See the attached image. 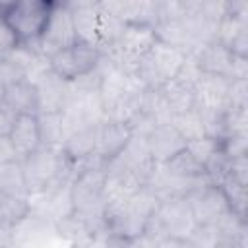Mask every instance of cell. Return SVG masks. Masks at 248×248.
Returning <instances> with one entry per match:
<instances>
[{
  "label": "cell",
  "instance_id": "1",
  "mask_svg": "<svg viewBox=\"0 0 248 248\" xmlns=\"http://www.w3.org/2000/svg\"><path fill=\"white\" fill-rule=\"evenodd\" d=\"M21 172L27 194H37L54 184L72 182L76 176V163L70 161L60 147L41 145L21 159Z\"/></svg>",
  "mask_w": 248,
  "mask_h": 248
},
{
  "label": "cell",
  "instance_id": "2",
  "mask_svg": "<svg viewBox=\"0 0 248 248\" xmlns=\"http://www.w3.org/2000/svg\"><path fill=\"white\" fill-rule=\"evenodd\" d=\"M188 60V52L180 46L165 43L157 39V43L149 48L147 54L140 58L136 68L132 70L147 87L155 89L176 78Z\"/></svg>",
  "mask_w": 248,
  "mask_h": 248
},
{
  "label": "cell",
  "instance_id": "3",
  "mask_svg": "<svg viewBox=\"0 0 248 248\" xmlns=\"http://www.w3.org/2000/svg\"><path fill=\"white\" fill-rule=\"evenodd\" d=\"M54 6L56 0H14L2 14V19L12 27L19 43H37Z\"/></svg>",
  "mask_w": 248,
  "mask_h": 248
},
{
  "label": "cell",
  "instance_id": "4",
  "mask_svg": "<svg viewBox=\"0 0 248 248\" xmlns=\"http://www.w3.org/2000/svg\"><path fill=\"white\" fill-rule=\"evenodd\" d=\"M157 31L153 23L145 21H126L116 45L107 50L112 62L128 72L136 68L140 58L149 52V48L157 43Z\"/></svg>",
  "mask_w": 248,
  "mask_h": 248
},
{
  "label": "cell",
  "instance_id": "5",
  "mask_svg": "<svg viewBox=\"0 0 248 248\" xmlns=\"http://www.w3.org/2000/svg\"><path fill=\"white\" fill-rule=\"evenodd\" d=\"M103 54L105 52L97 45L78 41L62 50H56L46 60L50 70L58 78H62L64 81H76L78 78L93 72L101 64Z\"/></svg>",
  "mask_w": 248,
  "mask_h": 248
},
{
  "label": "cell",
  "instance_id": "6",
  "mask_svg": "<svg viewBox=\"0 0 248 248\" xmlns=\"http://www.w3.org/2000/svg\"><path fill=\"white\" fill-rule=\"evenodd\" d=\"M186 200L196 225H217L229 213H234L223 188L213 180H205L203 184L196 186L190 194H186Z\"/></svg>",
  "mask_w": 248,
  "mask_h": 248
},
{
  "label": "cell",
  "instance_id": "7",
  "mask_svg": "<svg viewBox=\"0 0 248 248\" xmlns=\"http://www.w3.org/2000/svg\"><path fill=\"white\" fill-rule=\"evenodd\" d=\"M132 136H134V130L130 122L116 120V118H103L97 124V145H95L93 161L105 167L128 145Z\"/></svg>",
  "mask_w": 248,
  "mask_h": 248
},
{
  "label": "cell",
  "instance_id": "8",
  "mask_svg": "<svg viewBox=\"0 0 248 248\" xmlns=\"http://www.w3.org/2000/svg\"><path fill=\"white\" fill-rule=\"evenodd\" d=\"M74 43H78V35H76V29H74L72 12L62 8L60 4H56L43 35L37 41L39 52L45 58H48L56 50H62V48H66Z\"/></svg>",
  "mask_w": 248,
  "mask_h": 248
},
{
  "label": "cell",
  "instance_id": "9",
  "mask_svg": "<svg viewBox=\"0 0 248 248\" xmlns=\"http://www.w3.org/2000/svg\"><path fill=\"white\" fill-rule=\"evenodd\" d=\"M29 79L35 83V89H37V108H39L37 114L64 110V105L68 101L70 81H64L62 78H58L50 70V66L39 70Z\"/></svg>",
  "mask_w": 248,
  "mask_h": 248
},
{
  "label": "cell",
  "instance_id": "10",
  "mask_svg": "<svg viewBox=\"0 0 248 248\" xmlns=\"http://www.w3.org/2000/svg\"><path fill=\"white\" fill-rule=\"evenodd\" d=\"M145 138H147L149 157L157 165L167 163L172 155H176L180 149L186 147V140L178 134V130L170 124V120L169 122H157Z\"/></svg>",
  "mask_w": 248,
  "mask_h": 248
},
{
  "label": "cell",
  "instance_id": "11",
  "mask_svg": "<svg viewBox=\"0 0 248 248\" xmlns=\"http://www.w3.org/2000/svg\"><path fill=\"white\" fill-rule=\"evenodd\" d=\"M190 56L196 62L200 72H203V74H217V76H225V78L231 79L232 62H234L236 54H232L219 41L211 39V41L200 45Z\"/></svg>",
  "mask_w": 248,
  "mask_h": 248
},
{
  "label": "cell",
  "instance_id": "12",
  "mask_svg": "<svg viewBox=\"0 0 248 248\" xmlns=\"http://www.w3.org/2000/svg\"><path fill=\"white\" fill-rule=\"evenodd\" d=\"M19 161L25 159L27 155H31L33 151H37L43 145V138H41V126H39V116L33 112H25V114H17L14 120V126L8 134Z\"/></svg>",
  "mask_w": 248,
  "mask_h": 248
},
{
  "label": "cell",
  "instance_id": "13",
  "mask_svg": "<svg viewBox=\"0 0 248 248\" xmlns=\"http://www.w3.org/2000/svg\"><path fill=\"white\" fill-rule=\"evenodd\" d=\"M194 83L196 81H192V79H188V78H184V76L178 74L176 78L169 79L167 83H163L159 87V91L163 95V101H165L170 116L194 108V105H196Z\"/></svg>",
  "mask_w": 248,
  "mask_h": 248
},
{
  "label": "cell",
  "instance_id": "14",
  "mask_svg": "<svg viewBox=\"0 0 248 248\" xmlns=\"http://www.w3.org/2000/svg\"><path fill=\"white\" fill-rule=\"evenodd\" d=\"M95 145H97V126H83V128L74 130L66 138V141L62 143L60 149L64 151V155L70 161L79 165L93 157Z\"/></svg>",
  "mask_w": 248,
  "mask_h": 248
},
{
  "label": "cell",
  "instance_id": "15",
  "mask_svg": "<svg viewBox=\"0 0 248 248\" xmlns=\"http://www.w3.org/2000/svg\"><path fill=\"white\" fill-rule=\"evenodd\" d=\"M2 103H6L16 114H25V112L37 114L39 108H37L35 83L25 78V79H19V81H14V83L6 85Z\"/></svg>",
  "mask_w": 248,
  "mask_h": 248
},
{
  "label": "cell",
  "instance_id": "16",
  "mask_svg": "<svg viewBox=\"0 0 248 248\" xmlns=\"http://www.w3.org/2000/svg\"><path fill=\"white\" fill-rule=\"evenodd\" d=\"M37 116H39L43 145L62 147L66 138L74 132V126L70 124V120L64 114V110H60V112H41Z\"/></svg>",
  "mask_w": 248,
  "mask_h": 248
},
{
  "label": "cell",
  "instance_id": "17",
  "mask_svg": "<svg viewBox=\"0 0 248 248\" xmlns=\"http://www.w3.org/2000/svg\"><path fill=\"white\" fill-rule=\"evenodd\" d=\"M31 213V202L29 194H6L0 192V225L14 229L17 223H21Z\"/></svg>",
  "mask_w": 248,
  "mask_h": 248
},
{
  "label": "cell",
  "instance_id": "18",
  "mask_svg": "<svg viewBox=\"0 0 248 248\" xmlns=\"http://www.w3.org/2000/svg\"><path fill=\"white\" fill-rule=\"evenodd\" d=\"M163 167L180 178H205L207 176L205 165L200 163L186 147L180 149L176 155H172L167 163H163Z\"/></svg>",
  "mask_w": 248,
  "mask_h": 248
},
{
  "label": "cell",
  "instance_id": "19",
  "mask_svg": "<svg viewBox=\"0 0 248 248\" xmlns=\"http://www.w3.org/2000/svg\"><path fill=\"white\" fill-rule=\"evenodd\" d=\"M74 29L78 35V41L91 43L99 46V8H87L72 12Z\"/></svg>",
  "mask_w": 248,
  "mask_h": 248
},
{
  "label": "cell",
  "instance_id": "20",
  "mask_svg": "<svg viewBox=\"0 0 248 248\" xmlns=\"http://www.w3.org/2000/svg\"><path fill=\"white\" fill-rule=\"evenodd\" d=\"M170 124L178 130V134H180L186 141L205 136L203 116H202V112H200L198 108H190V110H186V112H180V114L170 116Z\"/></svg>",
  "mask_w": 248,
  "mask_h": 248
},
{
  "label": "cell",
  "instance_id": "21",
  "mask_svg": "<svg viewBox=\"0 0 248 248\" xmlns=\"http://www.w3.org/2000/svg\"><path fill=\"white\" fill-rule=\"evenodd\" d=\"M0 192L27 196V188H25L23 172H21V161L0 165Z\"/></svg>",
  "mask_w": 248,
  "mask_h": 248
},
{
  "label": "cell",
  "instance_id": "22",
  "mask_svg": "<svg viewBox=\"0 0 248 248\" xmlns=\"http://www.w3.org/2000/svg\"><path fill=\"white\" fill-rule=\"evenodd\" d=\"M25 78H27V68L21 62L12 58L10 54L0 60V79L4 85H10V83L25 79Z\"/></svg>",
  "mask_w": 248,
  "mask_h": 248
},
{
  "label": "cell",
  "instance_id": "23",
  "mask_svg": "<svg viewBox=\"0 0 248 248\" xmlns=\"http://www.w3.org/2000/svg\"><path fill=\"white\" fill-rule=\"evenodd\" d=\"M19 46V39L17 35L12 31V27L2 19L0 16V56H8L12 50H16Z\"/></svg>",
  "mask_w": 248,
  "mask_h": 248
},
{
  "label": "cell",
  "instance_id": "24",
  "mask_svg": "<svg viewBox=\"0 0 248 248\" xmlns=\"http://www.w3.org/2000/svg\"><path fill=\"white\" fill-rule=\"evenodd\" d=\"M16 116H17V114H16L6 103L0 101V136H8V134H10Z\"/></svg>",
  "mask_w": 248,
  "mask_h": 248
},
{
  "label": "cell",
  "instance_id": "25",
  "mask_svg": "<svg viewBox=\"0 0 248 248\" xmlns=\"http://www.w3.org/2000/svg\"><path fill=\"white\" fill-rule=\"evenodd\" d=\"M12 161H19L12 141L8 136H0V165L2 163H12Z\"/></svg>",
  "mask_w": 248,
  "mask_h": 248
},
{
  "label": "cell",
  "instance_id": "26",
  "mask_svg": "<svg viewBox=\"0 0 248 248\" xmlns=\"http://www.w3.org/2000/svg\"><path fill=\"white\" fill-rule=\"evenodd\" d=\"M101 0H56V4H60L62 8L70 10V12H78V10H87V8H99Z\"/></svg>",
  "mask_w": 248,
  "mask_h": 248
},
{
  "label": "cell",
  "instance_id": "27",
  "mask_svg": "<svg viewBox=\"0 0 248 248\" xmlns=\"http://www.w3.org/2000/svg\"><path fill=\"white\" fill-rule=\"evenodd\" d=\"M12 2H14V0H0V16L6 12V8H8Z\"/></svg>",
  "mask_w": 248,
  "mask_h": 248
},
{
  "label": "cell",
  "instance_id": "28",
  "mask_svg": "<svg viewBox=\"0 0 248 248\" xmlns=\"http://www.w3.org/2000/svg\"><path fill=\"white\" fill-rule=\"evenodd\" d=\"M4 89H6V85L2 83V79H0V101L4 99Z\"/></svg>",
  "mask_w": 248,
  "mask_h": 248
}]
</instances>
